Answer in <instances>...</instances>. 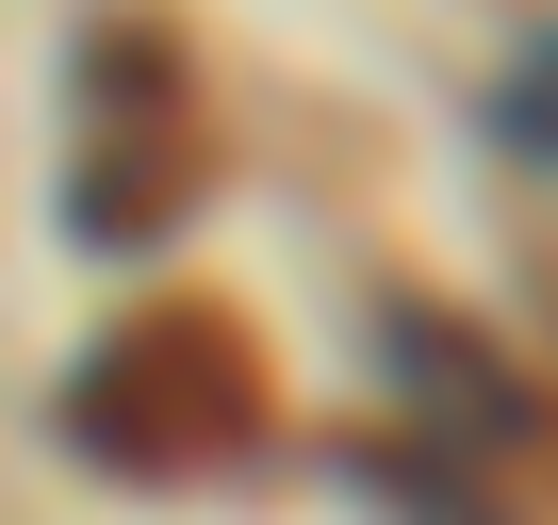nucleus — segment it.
I'll list each match as a JSON object with an SVG mask.
<instances>
[{
    "label": "nucleus",
    "mask_w": 558,
    "mask_h": 525,
    "mask_svg": "<svg viewBox=\"0 0 558 525\" xmlns=\"http://www.w3.org/2000/svg\"><path fill=\"white\" fill-rule=\"evenodd\" d=\"M66 443L116 460V476H214L230 443H263V345H246L230 313L165 296V313H132L116 345H83Z\"/></svg>",
    "instance_id": "f257e3e1"
},
{
    "label": "nucleus",
    "mask_w": 558,
    "mask_h": 525,
    "mask_svg": "<svg viewBox=\"0 0 558 525\" xmlns=\"http://www.w3.org/2000/svg\"><path fill=\"white\" fill-rule=\"evenodd\" d=\"M99 50H116L132 115L99 99V148H83V181H66V230H83V246H165V230H181V197H197V115H181V50H165V34H99Z\"/></svg>",
    "instance_id": "f03ea898"
},
{
    "label": "nucleus",
    "mask_w": 558,
    "mask_h": 525,
    "mask_svg": "<svg viewBox=\"0 0 558 525\" xmlns=\"http://www.w3.org/2000/svg\"><path fill=\"white\" fill-rule=\"evenodd\" d=\"M378 345H395V362L427 378V411H444L460 443H525V427H542V411H525V378H509V362H493V345H476L460 313H427V296H395V313H378Z\"/></svg>",
    "instance_id": "7ed1b4c3"
},
{
    "label": "nucleus",
    "mask_w": 558,
    "mask_h": 525,
    "mask_svg": "<svg viewBox=\"0 0 558 525\" xmlns=\"http://www.w3.org/2000/svg\"><path fill=\"white\" fill-rule=\"evenodd\" d=\"M493 115H509V148H542V164H558V34L509 66V99H493Z\"/></svg>",
    "instance_id": "20e7f679"
}]
</instances>
